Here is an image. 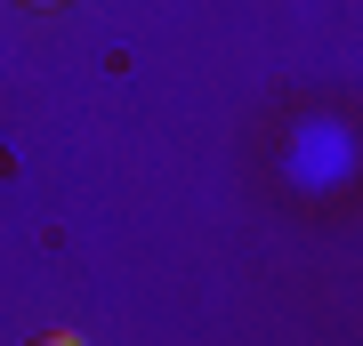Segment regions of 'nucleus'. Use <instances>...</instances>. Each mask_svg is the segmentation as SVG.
Listing matches in <instances>:
<instances>
[{"instance_id": "nucleus-1", "label": "nucleus", "mask_w": 363, "mask_h": 346, "mask_svg": "<svg viewBox=\"0 0 363 346\" xmlns=\"http://www.w3.org/2000/svg\"><path fill=\"white\" fill-rule=\"evenodd\" d=\"M33 8H49V0H33Z\"/></svg>"}]
</instances>
